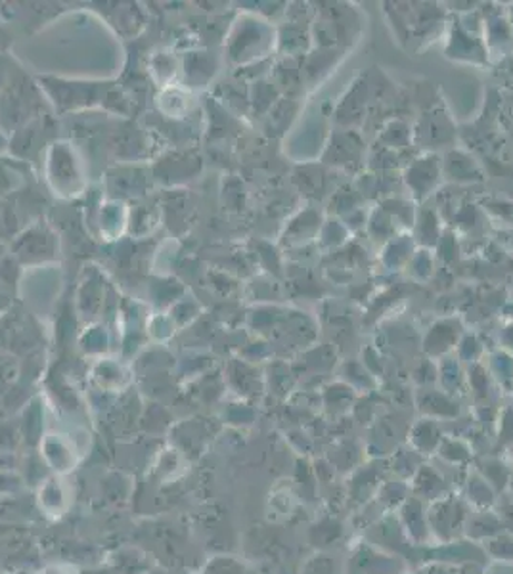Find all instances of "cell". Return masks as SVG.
I'll return each instance as SVG.
<instances>
[{"label": "cell", "instance_id": "6da1fadb", "mask_svg": "<svg viewBox=\"0 0 513 574\" xmlns=\"http://www.w3.org/2000/svg\"><path fill=\"white\" fill-rule=\"evenodd\" d=\"M42 574H63L62 568H49V571H45Z\"/></svg>", "mask_w": 513, "mask_h": 574}]
</instances>
